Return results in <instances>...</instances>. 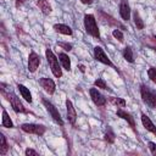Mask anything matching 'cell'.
Masks as SVG:
<instances>
[{
    "label": "cell",
    "instance_id": "6da1fadb",
    "mask_svg": "<svg viewBox=\"0 0 156 156\" xmlns=\"http://www.w3.org/2000/svg\"><path fill=\"white\" fill-rule=\"evenodd\" d=\"M140 94H141L143 101L147 106H150L152 108L156 107V91L155 90H152L150 87H147L145 84H141L140 85Z\"/></svg>",
    "mask_w": 156,
    "mask_h": 156
},
{
    "label": "cell",
    "instance_id": "7a4b0ae2",
    "mask_svg": "<svg viewBox=\"0 0 156 156\" xmlns=\"http://www.w3.org/2000/svg\"><path fill=\"white\" fill-rule=\"evenodd\" d=\"M45 56H46V60H48V63L51 68V72L52 74L56 77V78H60L62 77V69L60 67V63H58V60L57 57L54 55V52L51 51V49H46L45 50Z\"/></svg>",
    "mask_w": 156,
    "mask_h": 156
},
{
    "label": "cell",
    "instance_id": "3957f363",
    "mask_svg": "<svg viewBox=\"0 0 156 156\" xmlns=\"http://www.w3.org/2000/svg\"><path fill=\"white\" fill-rule=\"evenodd\" d=\"M84 27H85V30L88 34H90L91 37L94 38H100V32H99V28H98V24H96V20L94 17V15L89 13V15H85L84 16Z\"/></svg>",
    "mask_w": 156,
    "mask_h": 156
},
{
    "label": "cell",
    "instance_id": "277c9868",
    "mask_svg": "<svg viewBox=\"0 0 156 156\" xmlns=\"http://www.w3.org/2000/svg\"><path fill=\"white\" fill-rule=\"evenodd\" d=\"M21 129L26 133L35 134V135H43L46 130V127L43 124H35V123H23L21 124Z\"/></svg>",
    "mask_w": 156,
    "mask_h": 156
},
{
    "label": "cell",
    "instance_id": "5b68a950",
    "mask_svg": "<svg viewBox=\"0 0 156 156\" xmlns=\"http://www.w3.org/2000/svg\"><path fill=\"white\" fill-rule=\"evenodd\" d=\"M5 96H7V100L10 101V104H11V106H12V108H13V111L15 112H17V113H27L28 111L26 110V107L22 105V102L20 101V99L17 98V95L16 94H13L12 91H10L9 94H4Z\"/></svg>",
    "mask_w": 156,
    "mask_h": 156
},
{
    "label": "cell",
    "instance_id": "8992f818",
    "mask_svg": "<svg viewBox=\"0 0 156 156\" xmlns=\"http://www.w3.org/2000/svg\"><path fill=\"white\" fill-rule=\"evenodd\" d=\"M41 101H43V105L45 106V108L48 110V112L50 113V116L52 117V119H54L55 122H57L60 126H63V121H62L61 115H60V112L57 111V108H56L50 101H48L46 99H43Z\"/></svg>",
    "mask_w": 156,
    "mask_h": 156
},
{
    "label": "cell",
    "instance_id": "52a82bcc",
    "mask_svg": "<svg viewBox=\"0 0 156 156\" xmlns=\"http://www.w3.org/2000/svg\"><path fill=\"white\" fill-rule=\"evenodd\" d=\"M94 57H95L96 61H99V62H101L104 65L113 66L112 62H111V60L107 57V55L105 54V51H104V49L101 46H95L94 48Z\"/></svg>",
    "mask_w": 156,
    "mask_h": 156
},
{
    "label": "cell",
    "instance_id": "ba28073f",
    "mask_svg": "<svg viewBox=\"0 0 156 156\" xmlns=\"http://www.w3.org/2000/svg\"><path fill=\"white\" fill-rule=\"evenodd\" d=\"M39 65H40V56L37 52L30 51V54L28 56V71L32 73L35 72L37 68L39 67Z\"/></svg>",
    "mask_w": 156,
    "mask_h": 156
},
{
    "label": "cell",
    "instance_id": "9c48e42d",
    "mask_svg": "<svg viewBox=\"0 0 156 156\" xmlns=\"http://www.w3.org/2000/svg\"><path fill=\"white\" fill-rule=\"evenodd\" d=\"M89 94H90V98L93 100V102L96 105V106H104L106 104V98L95 88H91L89 90Z\"/></svg>",
    "mask_w": 156,
    "mask_h": 156
},
{
    "label": "cell",
    "instance_id": "30bf717a",
    "mask_svg": "<svg viewBox=\"0 0 156 156\" xmlns=\"http://www.w3.org/2000/svg\"><path fill=\"white\" fill-rule=\"evenodd\" d=\"M39 84L40 87L48 93V94H54L55 93V89H56V85H55V82L50 78H40L39 79Z\"/></svg>",
    "mask_w": 156,
    "mask_h": 156
},
{
    "label": "cell",
    "instance_id": "8fae6325",
    "mask_svg": "<svg viewBox=\"0 0 156 156\" xmlns=\"http://www.w3.org/2000/svg\"><path fill=\"white\" fill-rule=\"evenodd\" d=\"M119 15L124 21H128L130 18V6L128 4V0H121V2H119Z\"/></svg>",
    "mask_w": 156,
    "mask_h": 156
},
{
    "label": "cell",
    "instance_id": "7c38bea8",
    "mask_svg": "<svg viewBox=\"0 0 156 156\" xmlns=\"http://www.w3.org/2000/svg\"><path fill=\"white\" fill-rule=\"evenodd\" d=\"M66 107H67V119L71 124H74L76 123V119H77V112L73 107V104L69 99L66 100Z\"/></svg>",
    "mask_w": 156,
    "mask_h": 156
},
{
    "label": "cell",
    "instance_id": "4fadbf2b",
    "mask_svg": "<svg viewBox=\"0 0 156 156\" xmlns=\"http://www.w3.org/2000/svg\"><path fill=\"white\" fill-rule=\"evenodd\" d=\"M116 115H117L118 117H121L122 119L127 121V122H128V124L132 127V129L135 132V122H134V118L132 117V115H130V113H128V112H126V111H123V110H117Z\"/></svg>",
    "mask_w": 156,
    "mask_h": 156
},
{
    "label": "cell",
    "instance_id": "5bb4252c",
    "mask_svg": "<svg viewBox=\"0 0 156 156\" xmlns=\"http://www.w3.org/2000/svg\"><path fill=\"white\" fill-rule=\"evenodd\" d=\"M141 123H143V126H144V128L146 130H149V132H151V133H154L156 135V127L151 122V119L149 118V116H146L145 113H141Z\"/></svg>",
    "mask_w": 156,
    "mask_h": 156
},
{
    "label": "cell",
    "instance_id": "9a60e30c",
    "mask_svg": "<svg viewBox=\"0 0 156 156\" xmlns=\"http://www.w3.org/2000/svg\"><path fill=\"white\" fill-rule=\"evenodd\" d=\"M37 6L41 10V12H43L44 15H49V13L52 11L51 5L49 4L48 0H37Z\"/></svg>",
    "mask_w": 156,
    "mask_h": 156
},
{
    "label": "cell",
    "instance_id": "2e32d148",
    "mask_svg": "<svg viewBox=\"0 0 156 156\" xmlns=\"http://www.w3.org/2000/svg\"><path fill=\"white\" fill-rule=\"evenodd\" d=\"M100 16H101V18H102V21H104V23H107V24H113V26H118V27H121L122 29H124V27L121 24V23H118L115 18H112L111 16H108L107 13H105L104 11H100Z\"/></svg>",
    "mask_w": 156,
    "mask_h": 156
},
{
    "label": "cell",
    "instance_id": "e0dca14e",
    "mask_svg": "<svg viewBox=\"0 0 156 156\" xmlns=\"http://www.w3.org/2000/svg\"><path fill=\"white\" fill-rule=\"evenodd\" d=\"M54 29H55L57 33H61V34H65V35H71V34H72L71 27H68V26H66V24H62V23H56V24H54Z\"/></svg>",
    "mask_w": 156,
    "mask_h": 156
},
{
    "label": "cell",
    "instance_id": "ac0fdd59",
    "mask_svg": "<svg viewBox=\"0 0 156 156\" xmlns=\"http://www.w3.org/2000/svg\"><path fill=\"white\" fill-rule=\"evenodd\" d=\"M17 89L20 90L22 98H23L27 102H32V94H30V91H29L28 88H26L23 84H17Z\"/></svg>",
    "mask_w": 156,
    "mask_h": 156
},
{
    "label": "cell",
    "instance_id": "d6986e66",
    "mask_svg": "<svg viewBox=\"0 0 156 156\" xmlns=\"http://www.w3.org/2000/svg\"><path fill=\"white\" fill-rule=\"evenodd\" d=\"M58 60H60V62L62 63V66H63L65 69L71 71V60H69L68 55H66L65 52H60V54H58Z\"/></svg>",
    "mask_w": 156,
    "mask_h": 156
},
{
    "label": "cell",
    "instance_id": "ffe728a7",
    "mask_svg": "<svg viewBox=\"0 0 156 156\" xmlns=\"http://www.w3.org/2000/svg\"><path fill=\"white\" fill-rule=\"evenodd\" d=\"M9 150V144H7V140H6V136L0 133V155H5Z\"/></svg>",
    "mask_w": 156,
    "mask_h": 156
},
{
    "label": "cell",
    "instance_id": "44dd1931",
    "mask_svg": "<svg viewBox=\"0 0 156 156\" xmlns=\"http://www.w3.org/2000/svg\"><path fill=\"white\" fill-rule=\"evenodd\" d=\"M1 124L5 128H13V123H12L10 116L7 115L6 110H2V122H1Z\"/></svg>",
    "mask_w": 156,
    "mask_h": 156
},
{
    "label": "cell",
    "instance_id": "7402d4cb",
    "mask_svg": "<svg viewBox=\"0 0 156 156\" xmlns=\"http://www.w3.org/2000/svg\"><path fill=\"white\" fill-rule=\"evenodd\" d=\"M122 55H123V57H124V60H126V61H128V62H130V63H133V62H134L133 51H132V49H130L129 46H126V48L123 49Z\"/></svg>",
    "mask_w": 156,
    "mask_h": 156
},
{
    "label": "cell",
    "instance_id": "603a6c76",
    "mask_svg": "<svg viewBox=\"0 0 156 156\" xmlns=\"http://www.w3.org/2000/svg\"><path fill=\"white\" fill-rule=\"evenodd\" d=\"M133 18H134V24H135V27H136V29H139V30H141V29H144V22H143V20L140 18V16H139V12L135 10L134 11V13H133Z\"/></svg>",
    "mask_w": 156,
    "mask_h": 156
},
{
    "label": "cell",
    "instance_id": "cb8c5ba5",
    "mask_svg": "<svg viewBox=\"0 0 156 156\" xmlns=\"http://www.w3.org/2000/svg\"><path fill=\"white\" fill-rule=\"evenodd\" d=\"M110 101L113 104V105H116L117 107H124L126 106V100L124 99H122V98H110Z\"/></svg>",
    "mask_w": 156,
    "mask_h": 156
},
{
    "label": "cell",
    "instance_id": "d4e9b609",
    "mask_svg": "<svg viewBox=\"0 0 156 156\" xmlns=\"http://www.w3.org/2000/svg\"><path fill=\"white\" fill-rule=\"evenodd\" d=\"M105 140L108 143V144H113L115 143V133L112 132L111 128H107L106 133H105Z\"/></svg>",
    "mask_w": 156,
    "mask_h": 156
},
{
    "label": "cell",
    "instance_id": "484cf974",
    "mask_svg": "<svg viewBox=\"0 0 156 156\" xmlns=\"http://www.w3.org/2000/svg\"><path fill=\"white\" fill-rule=\"evenodd\" d=\"M94 85L98 87V88H100V89H104V90H110V88L107 87L106 82H105L102 78H98V79L94 82Z\"/></svg>",
    "mask_w": 156,
    "mask_h": 156
},
{
    "label": "cell",
    "instance_id": "4316f807",
    "mask_svg": "<svg viewBox=\"0 0 156 156\" xmlns=\"http://www.w3.org/2000/svg\"><path fill=\"white\" fill-rule=\"evenodd\" d=\"M147 76H149V78L156 84V68H155V67H150V68L147 69Z\"/></svg>",
    "mask_w": 156,
    "mask_h": 156
},
{
    "label": "cell",
    "instance_id": "83f0119b",
    "mask_svg": "<svg viewBox=\"0 0 156 156\" xmlns=\"http://www.w3.org/2000/svg\"><path fill=\"white\" fill-rule=\"evenodd\" d=\"M112 35L116 38V39H118V41H123L124 40V37H123V33L119 30V29H115L113 32H112Z\"/></svg>",
    "mask_w": 156,
    "mask_h": 156
},
{
    "label": "cell",
    "instance_id": "f1b7e54d",
    "mask_svg": "<svg viewBox=\"0 0 156 156\" xmlns=\"http://www.w3.org/2000/svg\"><path fill=\"white\" fill-rule=\"evenodd\" d=\"M57 45H58L60 48H62L63 50H66V51L72 50V45H71V44H68V43H62V41H58V43H57Z\"/></svg>",
    "mask_w": 156,
    "mask_h": 156
},
{
    "label": "cell",
    "instance_id": "f546056e",
    "mask_svg": "<svg viewBox=\"0 0 156 156\" xmlns=\"http://www.w3.org/2000/svg\"><path fill=\"white\" fill-rule=\"evenodd\" d=\"M147 146H149V149H150L151 154H152L154 156H156V144H155V143H152V141H149V143H147Z\"/></svg>",
    "mask_w": 156,
    "mask_h": 156
},
{
    "label": "cell",
    "instance_id": "4dcf8cb0",
    "mask_svg": "<svg viewBox=\"0 0 156 156\" xmlns=\"http://www.w3.org/2000/svg\"><path fill=\"white\" fill-rule=\"evenodd\" d=\"M24 154H26L27 156H29V155H33V156H38V155H39V152H38V151H35V150H33V149H27V150L24 151Z\"/></svg>",
    "mask_w": 156,
    "mask_h": 156
},
{
    "label": "cell",
    "instance_id": "1f68e13d",
    "mask_svg": "<svg viewBox=\"0 0 156 156\" xmlns=\"http://www.w3.org/2000/svg\"><path fill=\"white\" fill-rule=\"evenodd\" d=\"M93 1L94 0H80V2L84 5H90V4H93Z\"/></svg>",
    "mask_w": 156,
    "mask_h": 156
},
{
    "label": "cell",
    "instance_id": "d6a6232c",
    "mask_svg": "<svg viewBox=\"0 0 156 156\" xmlns=\"http://www.w3.org/2000/svg\"><path fill=\"white\" fill-rule=\"evenodd\" d=\"M24 1H26V0H15V2H16V6H17V7H20Z\"/></svg>",
    "mask_w": 156,
    "mask_h": 156
},
{
    "label": "cell",
    "instance_id": "836d02e7",
    "mask_svg": "<svg viewBox=\"0 0 156 156\" xmlns=\"http://www.w3.org/2000/svg\"><path fill=\"white\" fill-rule=\"evenodd\" d=\"M78 67H79V69H80V72H82V73H84V72H85V67H84V65H79Z\"/></svg>",
    "mask_w": 156,
    "mask_h": 156
},
{
    "label": "cell",
    "instance_id": "e575fe53",
    "mask_svg": "<svg viewBox=\"0 0 156 156\" xmlns=\"http://www.w3.org/2000/svg\"><path fill=\"white\" fill-rule=\"evenodd\" d=\"M154 50H155V51H156V48H154Z\"/></svg>",
    "mask_w": 156,
    "mask_h": 156
},
{
    "label": "cell",
    "instance_id": "d590c367",
    "mask_svg": "<svg viewBox=\"0 0 156 156\" xmlns=\"http://www.w3.org/2000/svg\"><path fill=\"white\" fill-rule=\"evenodd\" d=\"M154 38H155V39H156V35H155V37H154Z\"/></svg>",
    "mask_w": 156,
    "mask_h": 156
}]
</instances>
